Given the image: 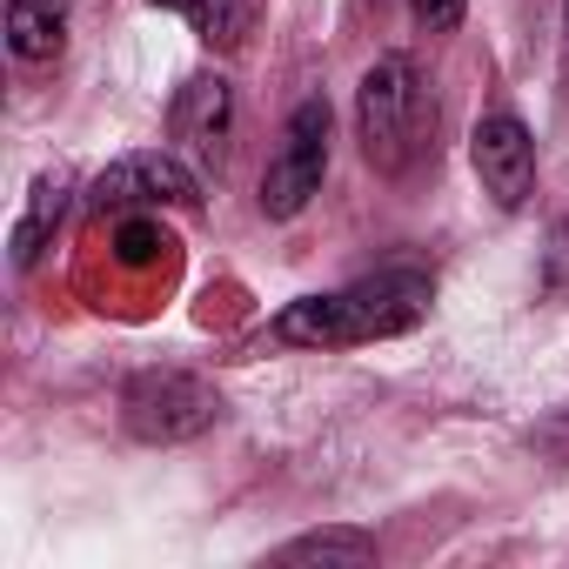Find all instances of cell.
<instances>
[{
  "label": "cell",
  "mask_w": 569,
  "mask_h": 569,
  "mask_svg": "<svg viewBox=\"0 0 569 569\" xmlns=\"http://www.w3.org/2000/svg\"><path fill=\"white\" fill-rule=\"evenodd\" d=\"M61 41H68V0H8L14 61H54Z\"/></svg>",
  "instance_id": "cell-9"
},
{
  "label": "cell",
  "mask_w": 569,
  "mask_h": 569,
  "mask_svg": "<svg viewBox=\"0 0 569 569\" xmlns=\"http://www.w3.org/2000/svg\"><path fill=\"white\" fill-rule=\"evenodd\" d=\"M356 128H362V154L382 168V174H409L422 154H429V134H436V101L416 74V61L402 54H382L369 74H362V94H356Z\"/></svg>",
  "instance_id": "cell-2"
},
{
  "label": "cell",
  "mask_w": 569,
  "mask_h": 569,
  "mask_svg": "<svg viewBox=\"0 0 569 569\" xmlns=\"http://www.w3.org/2000/svg\"><path fill=\"white\" fill-rule=\"evenodd\" d=\"M94 214H141V208H194L201 201V174L181 161V154H161V148H148V154H121L101 181H94Z\"/></svg>",
  "instance_id": "cell-5"
},
{
  "label": "cell",
  "mask_w": 569,
  "mask_h": 569,
  "mask_svg": "<svg viewBox=\"0 0 569 569\" xmlns=\"http://www.w3.org/2000/svg\"><path fill=\"white\" fill-rule=\"evenodd\" d=\"M409 8H416V21H422L429 34H456V28H462V8H469V0H409Z\"/></svg>",
  "instance_id": "cell-14"
},
{
  "label": "cell",
  "mask_w": 569,
  "mask_h": 569,
  "mask_svg": "<svg viewBox=\"0 0 569 569\" xmlns=\"http://www.w3.org/2000/svg\"><path fill=\"white\" fill-rule=\"evenodd\" d=\"M469 161H476V181H482V194L496 208H522L529 201V188H536V141H529V128L509 108H496V114L476 121Z\"/></svg>",
  "instance_id": "cell-6"
},
{
  "label": "cell",
  "mask_w": 569,
  "mask_h": 569,
  "mask_svg": "<svg viewBox=\"0 0 569 569\" xmlns=\"http://www.w3.org/2000/svg\"><path fill=\"white\" fill-rule=\"evenodd\" d=\"M154 8H174L208 48H241L248 41V28H254V8H248V0H154Z\"/></svg>",
  "instance_id": "cell-10"
},
{
  "label": "cell",
  "mask_w": 569,
  "mask_h": 569,
  "mask_svg": "<svg viewBox=\"0 0 569 569\" xmlns=\"http://www.w3.org/2000/svg\"><path fill=\"white\" fill-rule=\"evenodd\" d=\"M174 141L194 154V161H221L228 134H234V88L221 74H194L181 94H174Z\"/></svg>",
  "instance_id": "cell-7"
},
{
  "label": "cell",
  "mask_w": 569,
  "mask_h": 569,
  "mask_svg": "<svg viewBox=\"0 0 569 569\" xmlns=\"http://www.w3.org/2000/svg\"><path fill=\"white\" fill-rule=\"evenodd\" d=\"M121 422L134 442H188L221 422V396L188 369H141L121 389Z\"/></svg>",
  "instance_id": "cell-3"
},
{
  "label": "cell",
  "mask_w": 569,
  "mask_h": 569,
  "mask_svg": "<svg viewBox=\"0 0 569 569\" xmlns=\"http://www.w3.org/2000/svg\"><path fill=\"white\" fill-rule=\"evenodd\" d=\"M174 241H168V228L154 221V208H141V214H121V228H114V254L128 261V268H148V261H161Z\"/></svg>",
  "instance_id": "cell-12"
},
{
  "label": "cell",
  "mask_w": 569,
  "mask_h": 569,
  "mask_svg": "<svg viewBox=\"0 0 569 569\" xmlns=\"http://www.w3.org/2000/svg\"><path fill=\"white\" fill-rule=\"evenodd\" d=\"M542 289L569 302V214H562V221L549 228V241H542Z\"/></svg>",
  "instance_id": "cell-13"
},
{
  "label": "cell",
  "mask_w": 569,
  "mask_h": 569,
  "mask_svg": "<svg viewBox=\"0 0 569 569\" xmlns=\"http://www.w3.org/2000/svg\"><path fill=\"white\" fill-rule=\"evenodd\" d=\"M436 302V281L416 268H382L356 289L336 296H302L274 316V342L289 349H356V342H382V336H409Z\"/></svg>",
  "instance_id": "cell-1"
},
{
  "label": "cell",
  "mask_w": 569,
  "mask_h": 569,
  "mask_svg": "<svg viewBox=\"0 0 569 569\" xmlns=\"http://www.w3.org/2000/svg\"><path fill=\"white\" fill-rule=\"evenodd\" d=\"M376 542L362 529H316V536H296L281 542V562H369Z\"/></svg>",
  "instance_id": "cell-11"
},
{
  "label": "cell",
  "mask_w": 569,
  "mask_h": 569,
  "mask_svg": "<svg viewBox=\"0 0 569 569\" xmlns=\"http://www.w3.org/2000/svg\"><path fill=\"white\" fill-rule=\"evenodd\" d=\"M322 174H329V101H302L289 114V128H281L268 174H261V214L268 221L302 214L322 194Z\"/></svg>",
  "instance_id": "cell-4"
},
{
  "label": "cell",
  "mask_w": 569,
  "mask_h": 569,
  "mask_svg": "<svg viewBox=\"0 0 569 569\" xmlns=\"http://www.w3.org/2000/svg\"><path fill=\"white\" fill-rule=\"evenodd\" d=\"M61 214H68V174H61V168H48V174H34V188H28V208L14 214V234H8V254H14V268H34V261H41V248L54 241Z\"/></svg>",
  "instance_id": "cell-8"
}]
</instances>
